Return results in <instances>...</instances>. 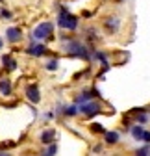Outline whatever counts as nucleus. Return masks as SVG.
<instances>
[{
	"instance_id": "obj_20",
	"label": "nucleus",
	"mask_w": 150,
	"mask_h": 156,
	"mask_svg": "<svg viewBox=\"0 0 150 156\" xmlns=\"http://www.w3.org/2000/svg\"><path fill=\"white\" fill-rule=\"evenodd\" d=\"M2 45H4V43H2V39H0V48H2Z\"/></svg>"
},
{
	"instance_id": "obj_2",
	"label": "nucleus",
	"mask_w": 150,
	"mask_h": 156,
	"mask_svg": "<svg viewBox=\"0 0 150 156\" xmlns=\"http://www.w3.org/2000/svg\"><path fill=\"white\" fill-rule=\"evenodd\" d=\"M60 26L67 28V30H74L78 26V19L74 15H70L67 9H61V13H60Z\"/></svg>"
},
{
	"instance_id": "obj_12",
	"label": "nucleus",
	"mask_w": 150,
	"mask_h": 156,
	"mask_svg": "<svg viewBox=\"0 0 150 156\" xmlns=\"http://www.w3.org/2000/svg\"><path fill=\"white\" fill-rule=\"evenodd\" d=\"M106 28H109L111 32H115L119 28V19H107V21H106Z\"/></svg>"
},
{
	"instance_id": "obj_7",
	"label": "nucleus",
	"mask_w": 150,
	"mask_h": 156,
	"mask_svg": "<svg viewBox=\"0 0 150 156\" xmlns=\"http://www.w3.org/2000/svg\"><path fill=\"white\" fill-rule=\"evenodd\" d=\"M45 52H46L45 45H32V47H28V54H32V56H43Z\"/></svg>"
},
{
	"instance_id": "obj_3",
	"label": "nucleus",
	"mask_w": 150,
	"mask_h": 156,
	"mask_svg": "<svg viewBox=\"0 0 150 156\" xmlns=\"http://www.w3.org/2000/svg\"><path fill=\"white\" fill-rule=\"evenodd\" d=\"M52 30H54L52 23H43L32 32V35H33V39H46V37L52 35Z\"/></svg>"
},
{
	"instance_id": "obj_14",
	"label": "nucleus",
	"mask_w": 150,
	"mask_h": 156,
	"mask_svg": "<svg viewBox=\"0 0 150 156\" xmlns=\"http://www.w3.org/2000/svg\"><path fill=\"white\" fill-rule=\"evenodd\" d=\"M91 130H93V132H97V134H102V132H104V126L98 125V123H95V125H91Z\"/></svg>"
},
{
	"instance_id": "obj_9",
	"label": "nucleus",
	"mask_w": 150,
	"mask_h": 156,
	"mask_svg": "<svg viewBox=\"0 0 150 156\" xmlns=\"http://www.w3.org/2000/svg\"><path fill=\"white\" fill-rule=\"evenodd\" d=\"M0 93H2V95H9L11 93V82L6 80V78L0 80Z\"/></svg>"
},
{
	"instance_id": "obj_15",
	"label": "nucleus",
	"mask_w": 150,
	"mask_h": 156,
	"mask_svg": "<svg viewBox=\"0 0 150 156\" xmlns=\"http://www.w3.org/2000/svg\"><path fill=\"white\" fill-rule=\"evenodd\" d=\"M46 69H48V71H56V69H58V62H56V60L48 62V63H46Z\"/></svg>"
},
{
	"instance_id": "obj_5",
	"label": "nucleus",
	"mask_w": 150,
	"mask_h": 156,
	"mask_svg": "<svg viewBox=\"0 0 150 156\" xmlns=\"http://www.w3.org/2000/svg\"><path fill=\"white\" fill-rule=\"evenodd\" d=\"M26 97H28V101H30V102H39V101H41L39 87H37L35 84L28 86V89H26Z\"/></svg>"
},
{
	"instance_id": "obj_10",
	"label": "nucleus",
	"mask_w": 150,
	"mask_h": 156,
	"mask_svg": "<svg viewBox=\"0 0 150 156\" xmlns=\"http://www.w3.org/2000/svg\"><path fill=\"white\" fill-rule=\"evenodd\" d=\"M117 141H119V134H117V132H106V143L113 145V143H117Z\"/></svg>"
},
{
	"instance_id": "obj_19",
	"label": "nucleus",
	"mask_w": 150,
	"mask_h": 156,
	"mask_svg": "<svg viewBox=\"0 0 150 156\" xmlns=\"http://www.w3.org/2000/svg\"><path fill=\"white\" fill-rule=\"evenodd\" d=\"M56 152V145H50L48 149H46V154H54Z\"/></svg>"
},
{
	"instance_id": "obj_6",
	"label": "nucleus",
	"mask_w": 150,
	"mask_h": 156,
	"mask_svg": "<svg viewBox=\"0 0 150 156\" xmlns=\"http://www.w3.org/2000/svg\"><path fill=\"white\" fill-rule=\"evenodd\" d=\"M6 37H8V41L9 43H17V41H21V37H22V32L21 28H8L6 30Z\"/></svg>"
},
{
	"instance_id": "obj_11",
	"label": "nucleus",
	"mask_w": 150,
	"mask_h": 156,
	"mask_svg": "<svg viewBox=\"0 0 150 156\" xmlns=\"http://www.w3.org/2000/svg\"><path fill=\"white\" fill-rule=\"evenodd\" d=\"M2 62H4V65H6V67H8L9 71H13V69L17 67V62L13 60L11 56H4V58H2Z\"/></svg>"
},
{
	"instance_id": "obj_1",
	"label": "nucleus",
	"mask_w": 150,
	"mask_h": 156,
	"mask_svg": "<svg viewBox=\"0 0 150 156\" xmlns=\"http://www.w3.org/2000/svg\"><path fill=\"white\" fill-rule=\"evenodd\" d=\"M65 50H69V54H72V56L84 58V60H89V58H91L89 50H87L82 43H78V41H69V43L65 45Z\"/></svg>"
},
{
	"instance_id": "obj_16",
	"label": "nucleus",
	"mask_w": 150,
	"mask_h": 156,
	"mask_svg": "<svg viewBox=\"0 0 150 156\" xmlns=\"http://www.w3.org/2000/svg\"><path fill=\"white\" fill-rule=\"evenodd\" d=\"M141 140H143V141H146V143H150V132H145V130H143Z\"/></svg>"
},
{
	"instance_id": "obj_17",
	"label": "nucleus",
	"mask_w": 150,
	"mask_h": 156,
	"mask_svg": "<svg viewBox=\"0 0 150 156\" xmlns=\"http://www.w3.org/2000/svg\"><path fill=\"white\" fill-rule=\"evenodd\" d=\"M76 112H78V110H76V106H70V108H67V110H65V113H67V115H74Z\"/></svg>"
},
{
	"instance_id": "obj_13",
	"label": "nucleus",
	"mask_w": 150,
	"mask_h": 156,
	"mask_svg": "<svg viewBox=\"0 0 150 156\" xmlns=\"http://www.w3.org/2000/svg\"><path fill=\"white\" fill-rule=\"evenodd\" d=\"M141 134H143V128L141 126H134L132 128V136H134L135 140H141Z\"/></svg>"
},
{
	"instance_id": "obj_8",
	"label": "nucleus",
	"mask_w": 150,
	"mask_h": 156,
	"mask_svg": "<svg viewBox=\"0 0 150 156\" xmlns=\"http://www.w3.org/2000/svg\"><path fill=\"white\" fill-rule=\"evenodd\" d=\"M41 141H43L45 145H50V143L54 141V130H45V132L41 134Z\"/></svg>"
},
{
	"instance_id": "obj_18",
	"label": "nucleus",
	"mask_w": 150,
	"mask_h": 156,
	"mask_svg": "<svg viewBox=\"0 0 150 156\" xmlns=\"http://www.w3.org/2000/svg\"><path fill=\"white\" fill-rule=\"evenodd\" d=\"M148 152H150V149H148V147H143V149H139V151H137V154H143V156H145V154H148Z\"/></svg>"
},
{
	"instance_id": "obj_4",
	"label": "nucleus",
	"mask_w": 150,
	"mask_h": 156,
	"mask_svg": "<svg viewBox=\"0 0 150 156\" xmlns=\"http://www.w3.org/2000/svg\"><path fill=\"white\" fill-rule=\"evenodd\" d=\"M80 112H82V113H87V115L98 113V112H100V104H98V102H85V104H80Z\"/></svg>"
}]
</instances>
